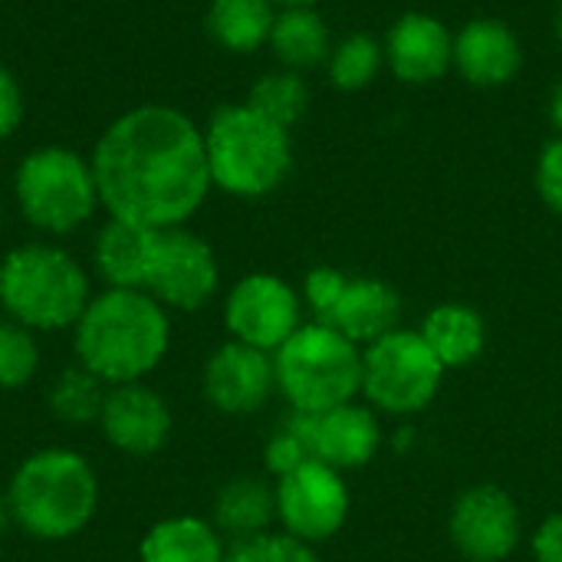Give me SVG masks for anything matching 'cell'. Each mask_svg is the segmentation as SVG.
Masks as SVG:
<instances>
[{
    "mask_svg": "<svg viewBox=\"0 0 562 562\" xmlns=\"http://www.w3.org/2000/svg\"><path fill=\"white\" fill-rule=\"evenodd\" d=\"M89 161L109 217L151 231L184 227L214 188L204 128L165 102L135 105L109 122Z\"/></svg>",
    "mask_w": 562,
    "mask_h": 562,
    "instance_id": "1",
    "label": "cell"
},
{
    "mask_svg": "<svg viewBox=\"0 0 562 562\" xmlns=\"http://www.w3.org/2000/svg\"><path fill=\"white\" fill-rule=\"evenodd\" d=\"M72 329L79 366L109 389L151 375L171 346L168 310L145 290H102Z\"/></svg>",
    "mask_w": 562,
    "mask_h": 562,
    "instance_id": "2",
    "label": "cell"
},
{
    "mask_svg": "<svg viewBox=\"0 0 562 562\" xmlns=\"http://www.w3.org/2000/svg\"><path fill=\"white\" fill-rule=\"evenodd\" d=\"M13 527L40 543L79 537L99 510V477L72 448H43L23 458L7 487Z\"/></svg>",
    "mask_w": 562,
    "mask_h": 562,
    "instance_id": "3",
    "label": "cell"
},
{
    "mask_svg": "<svg viewBox=\"0 0 562 562\" xmlns=\"http://www.w3.org/2000/svg\"><path fill=\"white\" fill-rule=\"evenodd\" d=\"M204 148L214 188H221L231 198H267L293 171L290 128L260 115L247 102L221 105L207 119Z\"/></svg>",
    "mask_w": 562,
    "mask_h": 562,
    "instance_id": "4",
    "label": "cell"
},
{
    "mask_svg": "<svg viewBox=\"0 0 562 562\" xmlns=\"http://www.w3.org/2000/svg\"><path fill=\"white\" fill-rule=\"evenodd\" d=\"M89 300V277L63 247L23 244L0 260V306L7 319L33 333L76 326Z\"/></svg>",
    "mask_w": 562,
    "mask_h": 562,
    "instance_id": "5",
    "label": "cell"
},
{
    "mask_svg": "<svg viewBox=\"0 0 562 562\" xmlns=\"http://www.w3.org/2000/svg\"><path fill=\"white\" fill-rule=\"evenodd\" d=\"M277 389L296 415H323L349 405L362 389V352L326 323L300 326L277 352Z\"/></svg>",
    "mask_w": 562,
    "mask_h": 562,
    "instance_id": "6",
    "label": "cell"
},
{
    "mask_svg": "<svg viewBox=\"0 0 562 562\" xmlns=\"http://www.w3.org/2000/svg\"><path fill=\"white\" fill-rule=\"evenodd\" d=\"M13 194L23 217L53 237L82 227L99 207L92 161L66 145L33 148L13 175Z\"/></svg>",
    "mask_w": 562,
    "mask_h": 562,
    "instance_id": "7",
    "label": "cell"
},
{
    "mask_svg": "<svg viewBox=\"0 0 562 562\" xmlns=\"http://www.w3.org/2000/svg\"><path fill=\"white\" fill-rule=\"evenodd\" d=\"M445 382V366L422 333L395 329L362 352V392L389 415L425 412Z\"/></svg>",
    "mask_w": 562,
    "mask_h": 562,
    "instance_id": "8",
    "label": "cell"
},
{
    "mask_svg": "<svg viewBox=\"0 0 562 562\" xmlns=\"http://www.w3.org/2000/svg\"><path fill=\"white\" fill-rule=\"evenodd\" d=\"M303 300L316 313V323L339 329L356 346L379 342L402 319V296L392 283L349 277L336 267H313L303 280Z\"/></svg>",
    "mask_w": 562,
    "mask_h": 562,
    "instance_id": "9",
    "label": "cell"
},
{
    "mask_svg": "<svg viewBox=\"0 0 562 562\" xmlns=\"http://www.w3.org/2000/svg\"><path fill=\"white\" fill-rule=\"evenodd\" d=\"M277 520L283 533L316 547L333 540L349 520V487L342 474L323 461H306L296 471L277 477Z\"/></svg>",
    "mask_w": 562,
    "mask_h": 562,
    "instance_id": "10",
    "label": "cell"
},
{
    "mask_svg": "<svg viewBox=\"0 0 562 562\" xmlns=\"http://www.w3.org/2000/svg\"><path fill=\"white\" fill-rule=\"evenodd\" d=\"M217 286L221 263L204 237L188 227L158 231L145 293H151L165 310L194 313L214 300Z\"/></svg>",
    "mask_w": 562,
    "mask_h": 562,
    "instance_id": "11",
    "label": "cell"
},
{
    "mask_svg": "<svg viewBox=\"0 0 562 562\" xmlns=\"http://www.w3.org/2000/svg\"><path fill=\"white\" fill-rule=\"evenodd\" d=\"M300 293L277 273L240 277L224 300V326L234 342L277 352L303 326Z\"/></svg>",
    "mask_w": 562,
    "mask_h": 562,
    "instance_id": "12",
    "label": "cell"
},
{
    "mask_svg": "<svg viewBox=\"0 0 562 562\" xmlns=\"http://www.w3.org/2000/svg\"><path fill=\"white\" fill-rule=\"evenodd\" d=\"M448 533L464 560L504 562L520 543L517 501L497 484H477L458 497Z\"/></svg>",
    "mask_w": 562,
    "mask_h": 562,
    "instance_id": "13",
    "label": "cell"
},
{
    "mask_svg": "<svg viewBox=\"0 0 562 562\" xmlns=\"http://www.w3.org/2000/svg\"><path fill=\"white\" fill-rule=\"evenodd\" d=\"M385 69L405 86H431L454 72V30L425 10L402 13L382 36Z\"/></svg>",
    "mask_w": 562,
    "mask_h": 562,
    "instance_id": "14",
    "label": "cell"
},
{
    "mask_svg": "<svg viewBox=\"0 0 562 562\" xmlns=\"http://www.w3.org/2000/svg\"><path fill=\"white\" fill-rule=\"evenodd\" d=\"M277 389L273 356L244 342H224L204 366V398L221 415H254L260 412Z\"/></svg>",
    "mask_w": 562,
    "mask_h": 562,
    "instance_id": "15",
    "label": "cell"
},
{
    "mask_svg": "<svg viewBox=\"0 0 562 562\" xmlns=\"http://www.w3.org/2000/svg\"><path fill=\"white\" fill-rule=\"evenodd\" d=\"M99 428L115 451L128 458H151L171 438V408L155 389L142 382L115 385L105 392Z\"/></svg>",
    "mask_w": 562,
    "mask_h": 562,
    "instance_id": "16",
    "label": "cell"
},
{
    "mask_svg": "<svg viewBox=\"0 0 562 562\" xmlns=\"http://www.w3.org/2000/svg\"><path fill=\"white\" fill-rule=\"evenodd\" d=\"M524 69V43L501 16H471L454 33V72L474 89H504Z\"/></svg>",
    "mask_w": 562,
    "mask_h": 562,
    "instance_id": "17",
    "label": "cell"
},
{
    "mask_svg": "<svg viewBox=\"0 0 562 562\" xmlns=\"http://www.w3.org/2000/svg\"><path fill=\"white\" fill-rule=\"evenodd\" d=\"M293 422L310 448V458L336 471L366 468L382 445V428L372 408L352 402L323 415H293Z\"/></svg>",
    "mask_w": 562,
    "mask_h": 562,
    "instance_id": "18",
    "label": "cell"
},
{
    "mask_svg": "<svg viewBox=\"0 0 562 562\" xmlns=\"http://www.w3.org/2000/svg\"><path fill=\"white\" fill-rule=\"evenodd\" d=\"M155 237L158 231L109 217V224L99 231L92 260L99 277L115 290H145L151 257H155Z\"/></svg>",
    "mask_w": 562,
    "mask_h": 562,
    "instance_id": "19",
    "label": "cell"
},
{
    "mask_svg": "<svg viewBox=\"0 0 562 562\" xmlns=\"http://www.w3.org/2000/svg\"><path fill=\"white\" fill-rule=\"evenodd\" d=\"M333 43H336L333 30H329L326 16L319 13V7H286V10H277L273 33H270L267 46L283 69L306 76V72L326 66Z\"/></svg>",
    "mask_w": 562,
    "mask_h": 562,
    "instance_id": "20",
    "label": "cell"
},
{
    "mask_svg": "<svg viewBox=\"0 0 562 562\" xmlns=\"http://www.w3.org/2000/svg\"><path fill=\"white\" fill-rule=\"evenodd\" d=\"M142 562H224L227 547L214 524L201 517L158 520L138 543Z\"/></svg>",
    "mask_w": 562,
    "mask_h": 562,
    "instance_id": "21",
    "label": "cell"
},
{
    "mask_svg": "<svg viewBox=\"0 0 562 562\" xmlns=\"http://www.w3.org/2000/svg\"><path fill=\"white\" fill-rule=\"evenodd\" d=\"M425 342L431 346V352L441 359L445 369H464L471 362L481 359L484 346H487V326L484 316L464 303H441L435 306L422 329Z\"/></svg>",
    "mask_w": 562,
    "mask_h": 562,
    "instance_id": "22",
    "label": "cell"
},
{
    "mask_svg": "<svg viewBox=\"0 0 562 562\" xmlns=\"http://www.w3.org/2000/svg\"><path fill=\"white\" fill-rule=\"evenodd\" d=\"M273 20H277L273 0H211L204 13V30L221 49L250 56L270 43Z\"/></svg>",
    "mask_w": 562,
    "mask_h": 562,
    "instance_id": "23",
    "label": "cell"
},
{
    "mask_svg": "<svg viewBox=\"0 0 562 562\" xmlns=\"http://www.w3.org/2000/svg\"><path fill=\"white\" fill-rule=\"evenodd\" d=\"M277 517V491L260 477H234L221 487L214 501V527L217 533L237 540L267 533Z\"/></svg>",
    "mask_w": 562,
    "mask_h": 562,
    "instance_id": "24",
    "label": "cell"
},
{
    "mask_svg": "<svg viewBox=\"0 0 562 562\" xmlns=\"http://www.w3.org/2000/svg\"><path fill=\"white\" fill-rule=\"evenodd\" d=\"M323 69H326L333 89H339V92H362L385 69V46L372 33H362V30L346 33L342 40L333 43V53H329Z\"/></svg>",
    "mask_w": 562,
    "mask_h": 562,
    "instance_id": "25",
    "label": "cell"
},
{
    "mask_svg": "<svg viewBox=\"0 0 562 562\" xmlns=\"http://www.w3.org/2000/svg\"><path fill=\"white\" fill-rule=\"evenodd\" d=\"M244 102L254 105L260 115L273 119L277 125L293 128V125L310 112L313 95H310V82H306L303 72H293V69L277 66V69L263 72V76L250 86V92H247Z\"/></svg>",
    "mask_w": 562,
    "mask_h": 562,
    "instance_id": "26",
    "label": "cell"
},
{
    "mask_svg": "<svg viewBox=\"0 0 562 562\" xmlns=\"http://www.w3.org/2000/svg\"><path fill=\"white\" fill-rule=\"evenodd\" d=\"M105 392H109V385H102L89 369L72 366V369L56 375V382L49 389V412L66 425L99 422L102 405H105Z\"/></svg>",
    "mask_w": 562,
    "mask_h": 562,
    "instance_id": "27",
    "label": "cell"
},
{
    "mask_svg": "<svg viewBox=\"0 0 562 562\" xmlns=\"http://www.w3.org/2000/svg\"><path fill=\"white\" fill-rule=\"evenodd\" d=\"M40 372V346L33 329L13 323V319H0V389L3 392H16L26 389Z\"/></svg>",
    "mask_w": 562,
    "mask_h": 562,
    "instance_id": "28",
    "label": "cell"
},
{
    "mask_svg": "<svg viewBox=\"0 0 562 562\" xmlns=\"http://www.w3.org/2000/svg\"><path fill=\"white\" fill-rule=\"evenodd\" d=\"M224 562H319L310 543L290 537V533H257L247 540H237L227 550Z\"/></svg>",
    "mask_w": 562,
    "mask_h": 562,
    "instance_id": "29",
    "label": "cell"
},
{
    "mask_svg": "<svg viewBox=\"0 0 562 562\" xmlns=\"http://www.w3.org/2000/svg\"><path fill=\"white\" fill-rule=\"evenodd\" d=\"M533 184L540 201L553 211L562 214V138L557 135L553 142L543 145V151L537 155V168H533Z\"/></svg>",
    "mask_w": 562,
    "mask_h": 562,
    "instance_id": "30",
    "label": "cell"
},
{
    "mask_svg": "<svg viewBox=\"0 0 562 562\" xmlns=\"http://www.w3.org/2000/svg\"><path fill=\"white\" fill-rule=\"evenodd\" d=\"M306 461H313V458H310V448H306V441H303L296 422H290L286 428H280V431L267 441V471H270V474L283 477V474L296 471V468L306 464Z\"/></svg>",
    "mask_w": 562,
    "mask_h": 562,
    "instance_id": "31",
    "label": "cell"
},
{
    "mask_svg": "<svg viewBox=\"0 0 562 562\" xmlns=\"http://www.w3.org/2000/svg\"><path fill=\"white\" fill-rule=\"evenodd\" d=\"M23 89L16 82V76L0 63V138H10L20 122H23Z\"/></svg>",
    "mask_w": 562,
    "mask_h": 562,
    "instance_id": "32",
    "label": "cell"
},
{
    "mask_svg": "<svg viewBox=\"0 0 562 562\" xmlns=\"http://www.w3.org/2000/svg\"><path fill=\"white\" fill-rule=\"evenodd\" d=\"M533 557L537 562H562V514H553L540 524L533 537Z\"/></svg>",
    "mask_w": 562,
    "mask_h": 562,
    "instance_id": "33",
    "label": "cell"
},
{
    "mask_svg": "<svg viewBox=\"0 0 562 562\" xmlns=\"http://www.w3.org/2000/svg\"><path fill=\"white\" fill-rule=\"evenodd\" d=\"M547 115H550V125H553V132L562 138V79L553 86V92H550V102H547Z\"/></svg>",
    "mask_w": 562,
    "mask_h": 562,
    "instance_id": "34",
    "label": "cell"
},
{
    "mask_svg": "<svg viewBox=\"0 0 562 562\" xmlns=\"http://www.w3.org/2000/svg\"><path fill=\"white\" fill-rule=\"evenodd\" d=\"M13 527V514H10V501L7 494H0V537Z\"/></svg>",
    "mask_w": 562,
    "mask_h": 562,
    "instance_id": "35",
    "label": "cell"
},
{
    "mask_svg": "<svg viewBox=\"0 0 562 562\" xmlns=\"http://www.w3.org/2000/svg\"><path fill=\"white\" fill-rule=\"evenodd\" d=\"M323 0H273L277 10H286V7H319Z\"/></svg>",
    "mask_w": 562,
    "mask_h": 562,
    "instance_id": "36",
    "label": "cell"
},
{
    "mask_svg": "<svg viewBox=\"0 0 562 562\" xmlns=\"http://www.w3.org/2000/svg\"><path fill=\"white\" fill-rule=\"evenodd\" d=\"M553 26H557V40H560V46H562V7L557 10V23H553Z\"/></svg>",
    "mask_w": 562,
    "mask_h": 562,
    "instance_id": "37",
    "label": "cell"
}]
</instances>
